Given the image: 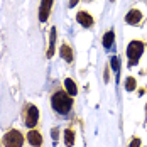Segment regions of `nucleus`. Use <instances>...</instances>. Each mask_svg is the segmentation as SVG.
<instances>
[{
	"mask_svg": "<svg viewBox=\"0 0 147 147\" xmlns=\"http://www.w3.org/2000/svg\"><path fill=\"white\" fill-rule=\"evenodd\" d=\"M53 108L61 113V115H66L71 112V107H73V98L69 95H66L64 91H56L53 95Z\"/></svg>",
	"mask_w": 147,
	"mask_h": 147,
	"instance_id": "1",
	"label": "nucleus"
},
{
	"mask_svg": "<svg viewBox=\"0 0 147 147\" xmlns=\"http://www.w3.org/2000/svg\"><path fill=\"white\" fill-rule=\"evenodd\" d=\"M142 53H144V44H142L140 41H132V42L129 44V47H127V56L130 59V66H134V64L139 61V58H140Z\"/></svg>",
	"mask_w": 147,
	"mask_h": 147,
	"instance_id": "2",
	"label": "nucleus"
},
{
	"mask_svg": "<svg viewBox=\"0 0 147 147\" xmlns=\"http://www.w3.org/2000/svg\"><path fill=\"white\" fill-rule=\"evenodd\" d=\"M3 144H5V147H22L24 137L19 130H9L3 137Z\"/></svg>",
	"mask_w": 147,
	"mask_h": 147,
	"instance_id": "3",
	"label": "nucleus"
},
{
	"mask_svg": "<svg viewBox=\"0 0 147 147\" xmlns=\"http://www.w3.org/2000/svg\"><path fill=\"white\" fill-rule=\"evenodd\" d=\"M39 120V110L34 107V105H29L27 107V115H26V125L27 127H34Z\"/></svg>",
	"mask_w": 147,
	"mask_h": 147,
	"instance_id": "4",
	"label": "nucleus"
},
{
	"mask_svg": "<svg viewBox=\"0 0 147 147\" xmlns=\"http://www.w3.org/2000/svg\"><path fill=\"white\" fill-rule=\"evenodd\" d=\"M51 7H53V0H41V9H39V20L46 22L49 12H51Z\"/></svg>",
	"mask_w": 147,
	"mask_h": 147,
	"instance_id": "5",
	"label": "nucleus"
},
{
	"mask_svg": "<svg viewBox=\"0 0 147 147\" xmlns=\"http://www.w3.org/2000/svg\"><path fill=\"white\" fill-rule=\"evenodd\" d=\"M76 20H78L83 27H90V26L93 24V17H91L88 12H78V15H76Z\"/></svg>",
	"mask_w": 147,
	"mask_h": 147,
	"instance_id": "6",
	"label": "nucleus"
},
{
	"mask_svg": "<svg viewBox=\"0 0 147 147\" xmlns=\"http://www.w3.org/2000/svg\"><path fill=\"white\" fill-rule=\"evenodd\" d=\"M27 140H29L32 146L39 147L41 144H42V135L37 132V130H30V132L27 134Z\"/></svg>",
	"mask_w": 147,
	"mask_h": 147,
	"instance_id": "7",
	"label": "nucleus"
},
{
	"mask_svg": "<svg viewBox=\"0 0 147 147\" xmlns=\"http://www.w3.org/2000/svg\"><path fill=\"white\" fill-rule=\"evenodd\" d=\"M140 19H142V14H140V10H137V9H132L129 14L125 15V20H127L129 24H137Z\"/></svg>",
	"mask_w": 147,
	"mask_h": 147,
	"instance_id": "8",
	"label": "nucleus"
},
{
	"mask_svg": "<svg viewBox=\"0 0 147 147\" xmlns=\"http://www.w3.org/2000/svg\"><path fill=\"white\" fill-rule=\"evenodd\" d=\"M59 53H61V58L66 59L68 63H71V61H73V51H71V47H69L68 44H63V46H61Z\"/></svg>",
	"mask_w": 147,
	"mask_h": 147,
	"instance_id": "9",
	"label": "nucleus"
},
{
	"mask_svg": "<svg viewBox=\"0 0 147 147\" xmlns=\"http://www.w3.org/2000/svg\"><path fill=\"white\" fill-rule=\"evenodd\" d=\"M54 44H56V29L53 27V29H51V34H49V49H47V58H53Z\"/></svg>",
	"mask_w": 147,
	"mask_h": 147,
	"instance_id": "10",
	"label": "nucleus"
},
{
	"mask_svg": "<svg viewBox=\"0 0 147 147\" xmlns=\"http://www.w3.org/2000/svg\"><path fill=\"white\" fill-rule=\"evenodd\" d=\"M113 37H115V34H113L112 30H108V32L103 36V46H105L107 49H110V47L113 46Z\"/></svg>",
	"mask_w": 147,
	"mask_h": 147,
	"instance_id": "11",
	"label": "nucleus"
},
{
	"mask_svg": "<svg viewBox=\"0 0 147 147\" xmlns=\"http://www.w3.org/2000/svg\"><path fill=\"white\" fill-rule=\"evenodd\" d=\"M64 86H66V90H68V93L73 96V95H76V85H74L73 80H69V78H66L64 80Z\"/></svg>",
	"mask_w": 147,
	"mask_h": 147,
	"instance_id": "12",
	"label": "nucleus"
},
{
	"mask_svg": "<svg viewBox=\"0 0 147 147\" xmlns=\"http://www.w3.org/2000/svg\"><path fill=\"white\" fill-rule=\"evenodd\" d=\"M64 142H66V146H73L74 144V132L73 130H66L64 132Z\"/></svg>",
	"mask_w": 147,
	"mask_h": 147,
	"instance_id": "13",
	"label": "nucleus"
},
{
	"mask_svg": "<svg viewBox=\"0 0 147 147\" xmlns=\"http://www.w3.org/2000/svg\"><path fill=\"white\" fill-rule=\"evenodd\" d=\"M135 86H137V83H135V80H134V78H127V83H125V88L129 90V91H132V90H135Z\"/></svg>",
	"mask_w": 147,
	"mask_h": 147,
	"instance_id": "14",
	"label": "nucleus"
},
{
	"mask_svg": "<svg viewBox=\"0 0 147 147\" xmlns=\"http://www.w3.org/2000/svg\"><path fill=\"white\" fill-rule=\"evenodd\" d=\"M118 68H120L118 66V58H112V69L113 71H118Z\"/></svg>",
	"mask_w": 147,
	"mask_h": 147,
	"instance_id": "15",
	"label": "nucleus"
},
{
	"mask_svg": "<svg viewBox=\"0 0 147 147\" xmlns=\"http://www.w3.org/2000/svg\"><path fill=\"white\" fill-rule=\"evenodd\" d=\"M130 147H140V139H132Z\"/></svg>",
	"mask_w": 147,
	"mask_h": 147,
	"instance_id": "16",
	"label": "nucleus"
},
{
	"mask_svg": "<svg viewBox=\"0 0 147 147\" xmlns=\"http://www.w3.org/2000/svg\"><path fill=\"white\" fill-rule=\"evenodd\" d=\"M78 3V0H69V7H74Z\"/></svg>",
	"mask_w": 147,
	"mask_h": 147,
	"instance_id": "17",
	"label": "nucleus"
}]
</instances>
